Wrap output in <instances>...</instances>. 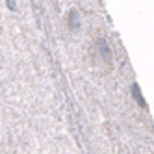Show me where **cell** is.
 <instances>
[{
    "instance_id": "1",
    "label": "cell",
    "mask_w": 154,
    "mask_h": 154,
    "mask_svg": "<svg viewBox=\"0 0 154 154\" xmlns=\"http://www.w3.org/2000/svg\"><path fill=\"white\" fill-rule=\"evenodd\" d=\"M71 30H76L78 28V13L74 11V9H71Z\"/></svg>"
},
{
    "instance_id": "2",
    "label": "cell",
    "mask_w": 154,
    "mask_h": 154,
    "mask_svg": "<svg viewBox=\"0 0 154 154\" xmlns=\"http://www.w3.org/2000/svg\"><path fill=\"white\" fill-rule=\"evenodd\" d=\"M98 45H100V52H102L104 60L109 61V50H108V45H104V41H98Z\"/></svg>"
}]
</instances>
